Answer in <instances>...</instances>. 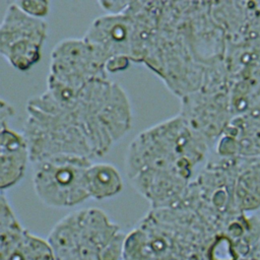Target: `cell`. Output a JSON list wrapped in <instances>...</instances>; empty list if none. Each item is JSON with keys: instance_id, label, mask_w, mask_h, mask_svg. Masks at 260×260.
<instances>
[{"instance_id": "cell-8", "label": "cell", "mask_w": 260, "mask_h": 260, "mask_svg": "<svg viewBox=\"0 0 260 260\" xmlns=\"http://www.w3.org/2000/svg\"><path fill=\"white\" fill-rule=\"evenodd\" d=\"M134 25L124 10L118 14L102 15L93 20L83 39L107 62L110 58L125 56L131 61Z\"/></svg>"}, {"instance_id": "cell-9", "label": "cell", "mask_w": 260, "mask_h": 260, "mask_svg": "<svg viewBox=\"0 0 260 260\" xmlns=\"http://www.w3.org/2000/svg\"><path fill=\"white\" fill-rule=\"evenodd\" d=\"M1 137H0V188L9 189L16 185L24 176L29 158L28 144L23 136L8 125L14 115L12 106L1 101Z\"/></svg>"}, {"instance_id": "cell-12", "label": "cell", "mask_w": 260, "mask_h": 260, "mask_svg": "<svg viewBox=\"0 0 260 260\" xmlns=\"http://www.w3.org/2000/svg\"><path fill=\"white\" fill-rule=\"evenodd\" d=\"M25 14L44 19L50 12V2L44 0H20L12 1Z\"/></svg>"}, {"instance_id": "cell-13", "label": "cell", "mask_w": 260, "mask_h": 260, "mask_svg": "<svg viewBox=\"0 0 260 260\" xmlns=\"http://www.w3.org/2000/svg\"><path fill=\"white\" fill-rule=\"evenodd\" d=\"M131 61L128 57H125V56L113 57L106 62V70L108 73H117L127 69Z\"/></svg>"}, {"instance_id": "cell-14", "label": "cell", "mask_w": 260, "mask_h": 260, "mask_svg": "<svg viewBox=\"0 0 260 260\" xmlns=\"http://www.w3.org/2000/svg\"><path fill=\"white\" fill-rule=\"evenodd\" d=\"M98 3L103 9L108 11L109 14H118L126 9L129 1H100Z\"/></svg>"}, {"instance_id": "cell-15", "label": "cell", "mask_w": 260, "mask_h": 260, "mask_svg": "<svg viewBox=\"0 0 260 260\" xmlns=\"http://www.w3.org/2000/svg\"><path fill=\"white\" fill-rule=\"evenodd\" d=\"M254 22L256 24L257 29L260 32V1L255 2L254 6Z\"/></svg>"}, {"instance_id": "cell-11", "label": "cell", "mask_w": 260, "mask_h": 260, "mask_svg": "<svg viewBox=\"0 0 260 260\" xmlns=\"http://www.w3.org/2000/svg\"><path fill=\"white\" fill-rule=\"evenodd\" d=\"M85 179L89 198L108 199L123 190L122 177L116 167L111 164L92 162L86 171Z\"/></svg>"}, {"instance_id": "cell-7", "label": "cell", "mask_w": 260, "mask_h": 260, "mask_svg": "<svg viewBox=\"0 0 260 260\" xmlns=\"http://www.w3.org/2000/svg\"><path fill=\"white\" fill-rule=\"evenodd\" d=\"M0 260H56L47 240L26 231L5 195L0 201Z\"/></svg>"}, {"instance_id": "cell-3", "label": "cell", "mask_w": 260, "mask_h": 260, "mask_svg": "<svg viewBox=\"0 0 260 260\" xmlns=\"http://www.w3.org/2000/svg\"><path fill=\"white\" fill-rule=\"evenodd\" d=\"M126 234L100 208H83L62 217L48 243L56 260H123Z\"/></svg>"}, {"instance_id": "cell-4", "label": "cell", "mask_w": 260, "mask_h": 260, "mask_svg": "<svg viewBox=\"0 0 260 260\" xmlns=\"http://www.w3.org/2000/svg\"><path fill=\"white\" fill-rule=\"evenodd\" d=\"M92 160L76 155H56L34 164V189L47 206L68 208L89 198L86 171Z\"/></svg>"}, {"instance_id": "cell-6", "label": "cell", "mask_w": 260, "mask_h": 260, "mask_svg": "<svg viewBox=\"0 0 260 260\" xmlns=\"http://www.w3.org/2000/svg\"><path fill=\"white\" fill-rule=\"evenodd\" d=\"M107 78L106 61L83 38L62 40L54 47L47 82L77 89Z\"/></svg>"}, {"instance_id": "cell-5", "label": "cell", "mask_w": 260, "mask_h": 260, "mask_svg": "<svg viewBox=\"0 0 260 260\" xmlns=\"http://www.w3.org/2000/svg\"><path fill=\"white\" fill-rule=\"evenodd\" d=\"M47 31L44 19L25 14L10 2L0 27V53L13 68L27 71L42 58Z\"/></svg>"}, {"instance_id": "cell-10", "label": "cell", "mask_w": 260, "mask_h": 260, "mask_svg": "<svg viewBox=\"0 0 260 260\" xmlns=\"http://www.w3.org/2000/svg\"><path fill=\"white\" fill-rule=\"evenodd\" d=\"M234 198L242 213L260 208V156L236 157Z\"/></svg>"}, {"instance_id": "cell-1", "label": "cell", "mask_w": 260, "mask_h": 260, "mask_svg": "<svg viewBox=\"0 0 260 260\" xmlns=\"http://www.w3.org/2000/svg\"><path fill=\"white\" fill-rule=\"evenodd\" d=\"M23 126L30 162L56 155L104 156L130 130L132 112L124 89L107 79L79 89L58 84L31 98Z\"/></svg>"}, {"instance_id": "cell-2", "label": "cell", "mask_w": 260, "mask_h": 260, "mask_svg": "<svg viewBox=\"0 0 260 260\" xmlns=\"http://www.w3.org/2000/svg\"><path fill=\"white\" fill-rule=\"evenodd\" d=\"M210 151L180 116L145 129L129 144L125 169L133 188L150 208L175 204Z\"/></svg>"}]
</instances>
